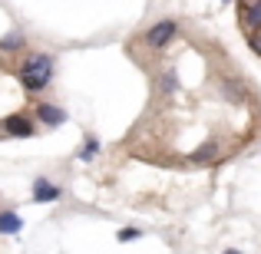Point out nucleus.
Here are the masks:
<instances>
[{
	"label": "nucleus",
	"instance_id": "1",
	"mask_svg": "<svg viewBox=\"0 0 261 254\" xmlns=\"http://www.w3.org/2000/svg\"><path fill=\"white\" fill-rule=\"evenodd\" d=\"M50 79H53V57L50 53H33V57L23 60V66H20V86H23L27 93L46 89Z\"/></svg>",
	"mask_w": 261,
	"mask_h": 254
},
{
	"label": "nucleus",
	"instance_id": "2",
	"mask_svg": "<svg viewBox=\"0 0 261 254\" xmlns=\"http://www.w3.org/2000/svg\"><path fill=\"white\" fill-rule=\"evenodd\" d=\"M175 37H178V23H175V20H159V23H152L146 30V46L162 50V46H169Z\"/></svg>",
	"mask_w": 261,
	"mask_h": 254
},
{
	"label": "nucleus",
	"instance_id": "3",
	"mask_svg": "<svg viewBox=\"0 0 261 254\" xmlns=\"http://www.w3.org/2000/svg\"><path fill=\"white\" fill-rule=\"evenodd\" d=\"M4 132L10 135V139H30L33 135V122L27 119L23 112H13V116L4 119Z\"/></svg>",
	"mask_w": 261,
	"mask_h": 254
},
{
	"label": "nucleus",
	"instance_id": "4",
	"mask_svg": "<svg viewBox=\"0 0 261 254\" xmlns=\"http://www.w3.org/2000/svg\"><path fill=\"white\" fill-rule=\"evenodd\" d=\"M33 112H37V119L43 122V126H50V129H57V126H63V122H66V112L60 106H53V102H40Z\"/></svg>",
	"mask_w": 261,
	"mask_h": 254
},
{
	"label": "nucleus",
	"instance_id": "5",
	"mask_svg": "<svg viewBox=\"0 0 261 254\" xmlns=\"http://www.w3.org/2000/svg\"><path fill=\"white\" fill-rule=\"evenodd\" d=\"M242 23L248 33H261V0H245L242 4Z\"/></svg>",
	"mask_w": 261,
	"mask_h": 254
},
{
	"label": "nucleus",
	"instance_id": "6",
	"mask_svg": "<svg viewBox=\"0 0 261 254\" xmlns=\"http://www.w3.org/2000/svg\"><path fill=\"white\" fill-rule=\"evenodd\" d=\"M63 195V191H60V185H53V182H46V178H37V182H33V202H57V198Z\"/></svg>",
	"mask_w": 261,
	"mask_h": 254
},
{
	"label": "nucleus",
	"instance_id": "7",
	"mask_svg": "<svg viewBox=\"0 0 261 254\" xmlns=\"http://www.w3.org/2000/svg\"><path fill=\"white\" fill-rule=\"evenodd\" d=\"M23 228V218L17 211H0V235H17Z\"/></svg>",
	"mask_w": 261,
	"mask_h": 254
},
{
	"label": "nucleus",
	"instance_id": "8",
	"mask_svg": "<svg viewBox=\"0 0 261 254\" xmlns=\"http://www.w3.org/2000/svg\"><path fill=\"white\" fill-rule=\"evenodd\" d=\"M0 50H7V53L23 50V33H7V37L0 40Z\"/></svg>",
	"mask_w": 261,
	"mask_h": 254
},
{
	"label": "nucleus",
	"instance_id": "9",
	"mask_svg": "<svg viewBox=\"0 0 261 254\" xmlns=\"http://www.w3.org/2000/svg\"><path fill=\"white\" fill-rule=\"evenodd\" d=\"M96 152H99V139H86V146L80 149V159H83V162H89Z\"/></svg>",
	"mask_w": 261,
	"mask_h": 254
},
{
	"label": "nucleus",
	"instance_id": "10",
	"mask_svg": "<svg viewBox=\"0 0 261 254\" xmlns=\"http://www.w3.org/2000/svg\"><path fill=\"white\" fill-rule=\"evenodd\" d=\"M142 231H136V228H122L119 231V241H133V238H139Z\"/></svg>",
	"mask_w": 261,
	"mask_h": 254
},
{
	"label": "nucleus",
	"instance_id": "11",
	"mask_svg": "<svg viewBox=\"0 0 261 254\" xmlns=\"http://www.w3.org/2000/svg\"><path fill=\"white\" fill-rule=\"evenodd\" d=\"M248 46L255 53H261V33H258V37H255V33H248Z\"/></svg>",
	"mask_w": 261,
	"mask_h": 254
},
{
	"label": "nucleus",
	"instance_id": "12",
	"mask_svg": "<svg viewBox=\"0 0 261 254\" xmlns=\"http://www.w3.org/2000/svg\"><path fill=\"white\" fill-rule=\"evenodd\" d=\"M222 254H238V251H231V248H228V251H222Z\"/></svg>",
	"mask_w": 261,
	"mask_h": 254
}]
</instances>
